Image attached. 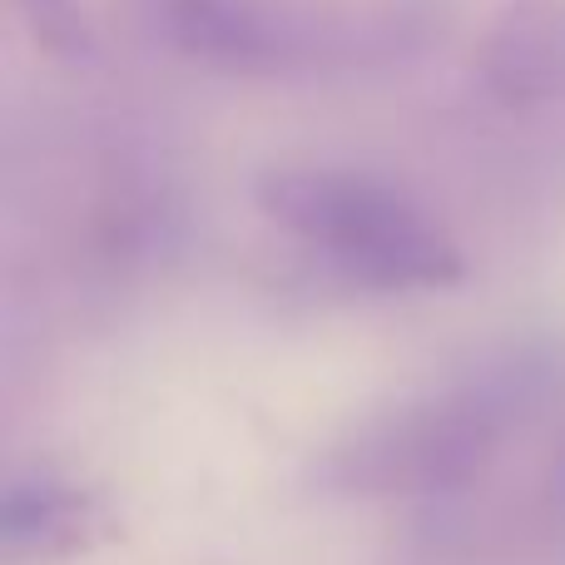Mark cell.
I'll list each match as a JSON object with an SVG mask.
<instances>
[{
	"mask_svg": "<svg viewBox=\"0 0 565 565\" xmlns=\"http://www.w3.org/2000/svg\"><path fill=\"white\" fill-rule=\"evenodd\" d=\"M105 531V501L60 467H20L0 487V565H60Z\"/></svg>",
	"mask_w": 565,
	"mask_h": 565,
	"instance_id": "cell-4",
	"label": "cell"
},
{
	"mask_svg": "<svg viewBox=\"0 0 565 565\" xmlns=\"http://www.w3.org/2000/svg\"><path fill=\"white\" fill-rule=\"evenodd\" d=\"M254 199L268 224L312 258L377 292H422L461 278V254L437 218L397 184L342 164H274Z\"/></svg>",
	"mask_w": 565,
	"mask_h": 565,
	"instance_id": "cell-2",
	"label": "cell"
},
{
	"mask_svg": "<svg viewBox=\"0 0 565 565\" xmlns=\"http://www.w3.org/2000/svg\"><path fill=\"white\" fill-rule=\"evenodd\" d=\"M20 15L30 20L35 40H45L50 50H79L85 45V20H79L75 0H15Z\"/></svg>",
	"mask_w": 565,
	"mask_h": 565,
	"instance_id": "cell-6",
	"label": "cell"
},
{
	"mask_svg": "<svg viewBox=\"0 0 565 565\" xmlns=\"http://www.w3.org/2000/svg\"><path fill=\"white\" fill-rule=\"evenodd\" d=\"M471 75L501 109H546L565 99V0H511L487 20Z\"/></svg>",
	"mask_w": 565,
	"mask_h": 565,
	"instance_id": "cell-5",
	"label": "cell"
},
{
	"mask_svg": "<svg viewBox=\"0 0 565 565\" xmlns=\"http://www.w3.org/2000/svg\"><path fill=\"white\" fill-rule=\"evenodd\" d=\"M159 35L189 60L234 75H274L312 55L318 30L268 0H149Z\"/></svg>",
	"mask_w": 565,
	"mask_h": 565,
	"instance_id": "cell-3",
	"label": "cell"
},
{
	"mask_svg": "<svg viewBox=\"0 0 565 565\" xmlns=\"http://www.w3.org/2000/svg\"><path fill=\"white\" fill-rule=\"evenodd\" d=\"M546 392L541 367H487L352 427L312 461V487L342 501H441L467 491Z\"/></svg>",
	"mask_w": 565,
	"mask_h": 565,
	"instance_id": "cell-1",
	"label": "cell"
},
{
	"mask_svg": "<svg viewBox=\"0 0 565 565\" xmlns=\"http://www.w3.org/2000/svg\"><path fill=\"white\" fill-rule=\"evenodd\" d=\"M541 507H546L551 521L565 526V441L551 451V461H546V477H541Z\"/></svg>",
	"mask_w": 565,
	"mask_h": 565,
	"instance_id": "cell-7",
	"label": "cell"
}]
</instances>
